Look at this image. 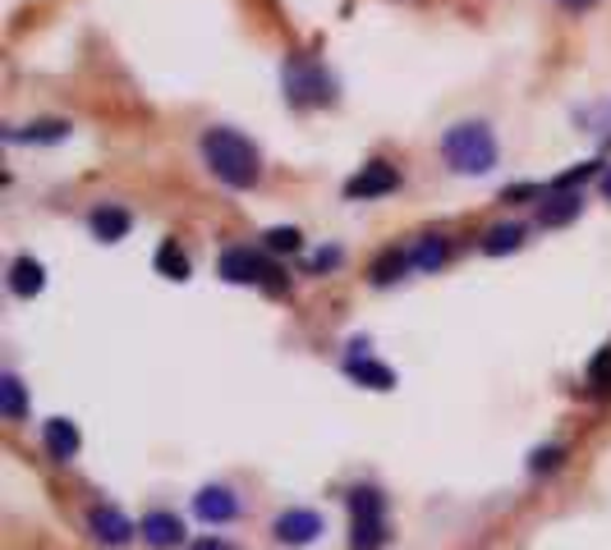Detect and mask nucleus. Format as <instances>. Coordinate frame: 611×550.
Wrapping results in <instances>:
<instances>
[{
  "mask_svg": "<svg viewBox=\"0 0 611 550\" xmlns=\"http://www.w3.org/2000/svg\"><path fill=\"white\" fill-rule=\"evenodd\" d=\"M202 161L212 166V175L221 183H231V189H253V183L263 179L258 147L244 134H235V128H208V134H202Z\"/></svg>",
  "mask_w": 611,
  "mask_h": 550,
  "instance_id": "f257e3e1",
  "label": "nucleus"
},
{
  "mask_svg": "<svg viewBox=\"0 0 611 550\" xmlns=\"http://www.w3.org/2000/svg\"><path fill=\"white\" fill-rule=\"evenodd\" d=\"M442 156H446V166H451L455 175H488V170L497 166V138H492L488 124L465 120V124L446 128Z\"/></svg>",
  "mask_w": 611,
  "mask_h": 550,
  "instance_id": "f03ea898",
  "label": "nucleus"
},
{
  "mask_svg": "<svg viewBox=\"0 0 611 550\" xmlns=\"http://www.w3.org/2000/svg\"><path fill=\"white\" fill-rule=\"evenodd\" d=\"M349 550H381L387 546V495L377 486H354L349 491Z\"/></svg>",
  "mask_w": 611,
  "mask_h": 550,
  "instance_id": "7ed1b4c3",
  "label": "nucleus"
},
{
  "mask_svg": "<svg viewBox=\"0 0 611 550\" xmlns=\"http://www.w3.org/2000/svg\"><path fill=\"white\" fill-rule=\"evenodd\" d=\"M400 189V170L387 166V161H368L359 175L345 179V198L349 202H368V198H387Z\"/></svg>",
  "mask_w": 611,
  "mask_h": 550,
  "instance_id": "20e7f679",
  "label": "nucleus"
},
{
  "mask_svg": "<svg viewBox=\"0 0 611 550\" xmlns=\"http://www.w3.org/2000/svg\"><path fill=\"white\" fill-rule=\"evenodd\" d=\"M322 532H326V523H322L318 509H286L271 523V537L281 546H313Z\"/></svg>",
  "mask_w": 611,
  "mask_h": 550,
  "instance_id": "39448f33",
  "label": "nucleus"
},
{
  "mask_svg": "<svg viewBox=\"0 0 611 550\" xmlns=\"http://www.w3.org/2000/svg\"><path fill=\"white\" fill-rule=\"evenodd\" d=\"M88 532H92L101 546H130L138 528H134V523L124 518L115 505H92V509H88Z\"/></svg>",
  "mask_w": 611,
  "mask_h": 550,
  "instance_id": "423d86ee",
  "label": "nucleus"
},
{
  "mask_svg": "<svg viewBox=\"0 0 611 550\" xmlns=\"http://www.w3.org/2000/svg\"><path fill=\"white\" fill-rule=\"evenodd\" d=\"M267 276H276L267 261L258 252H248V248H225L221 252V280H231V284H263Z\"/></svg>",
  "mask_w": 611,
  "mask_h": 550,
  "instance_id": "0eeeda50",
  "label": "nucleus"
},
{
  "mask_svg": "<svg viewBox=\"0 0 611 550\" xmlns=\"http://www.w3.org/2000/svg\"><path fill=\"white\" fill-rule=\"evenodd\" d=\"M286 92H290L295 106H313V101H326V78H322L318 65L295 60V65L286 69Z\"/></svg>",
  "mask_w": 611,
  "mask_h": 550,
  "instance_id": "6e6552de",
  "label": "nucleus"
},
{
  "mask_svg": "<svg viewBox=\"0 0 611 550\" xmlns=\"http://www.w3.org/2000/svg\"><path fill=\"white\" fill-rule=\"evenodd\" d=\"M138 537H143L152 550H170V546L185 541V523L175 518L170 509H152V514L138 518Z\"/></svg>",
  "mask_w": 611,
  "mask_h": 550,
  "instance_id": "1a4fd4ad",
  "label": "nucleus"
},
{
  "mask_svg": "<svg viewBox=\"0 0 611 550\" xmlns=\"http://www.w3.org/2000/svg\"><path fill=\"white\" fill-rule=\"evenodd\" d=\"M193 514H198L202 523H231V518L240 514V495H235L231 486H202V491L193 495Z\"/></svg>",
  "mask_w": 611,
  "mask_h": 550,
  "instance_id": "9d476101",
  "label": "nucleus"
},
{
  "mask_svg": "<svg viewBox=\"0 0 611 550\" xmlns=\"http://www.w3.org/2000/svg\"><path fill=\"white\" fill-rule=\"evenodd\" d=\"M42 445H46V454L51 459H60V463H69L74 454H79V427L69 423V417H51V423L42 427Z\"/></svg>",
  "mask_w": 611,
  "mask_h": 550,
  "instance_id": "9b49d317",
  "label": "nucleus"
},
{
  "mask_svg": "<svg viewBox=\"0 0 611 550\" xmlns=\"http://www.w3.org/2000/svg\"><path fill=\"white\" fill-rule=\"evenodd\" d=\"M446 257H451V244H446V234H419V244L410 248V261H414V271H423V276L442 271V267H446Z\"/></svg>",
  "mask_w": 611,
  "mask_h": 550,
  "instance_id": "f8f14e48",
  "label": "nucleus"
},
{
  "mask_svg": "<svg viewBox=\"0 0 611 550\" xmlns=\"http://www.w3.org/2000/svg\"><path fill=\"white\" fill-rule=\"evenodd\" d=\"M88 225H92V234L101 244H120L124 234H130V212H124V206H97V212L88 216Z\"/></svg>",
  "mask_w": 611,
  "mask_h": 550,
  "instance_id": "ddd939ff",
  "label": "nucleus"
},
{
  "mask_svg": "<svg viewBox=\"0 0 611 550\" xmlns=\"http://www.w3.org/2000/svg\"><path fill=\"white\" fill-rule=\"evenodd\" d=\"M42 284H46V271H42V261H37V257H19L14 267H10V290H14L19 299L42 294Z\"/></svg>",
  "mask_w": 611,
  "mask_h": 550,
  "instance_id": "4468645a",
  "label": "nucleus"
},
{
  "mask_svg": "<svg viewBox=\"0 0 611 550\" xmlns=\"http://www.w3.org/2000/svg\"><path fill=\"white\" fill-rule=\"evenodd\" d=\"M579 212H584V198H579V193H556V198H547V202L538 206V225H547V229L570 225Z\"/></svg>",
  "mask_w": 611,
  "mask_h": 550,
  "instance_id": "2eb2a0df",
  "label": "nucleus"
},
{
  "mask_svg": "<svg viewBox=\"0 0 611 550\" xmlns=\"http://www.w3.org/2000/svg\"><path fill=\"white\" fill-rule=\"evenodd\" d=\"M345 372L359 381V385H368V390H391V385H396V372H391V367H387V362H373V358H349Z\"/></svg>",
  "mask_w": 611,
  "mask_h": 550,
  "instance_id": "dca6fc26",
  "label": "nucleus"
},
{
  "mask_svg": "<svg viewBox=\"0 0 611 550\" xmlns=\"http://www.w3.org/2000/svg\"><path fill=\"white\" fill-rule=\"evenodd\" d=\"M5 138L10 143H60V138H69V124L65 120H37L29 128H10Z\"/></svg>",
  "mask_w": 611,
  "mask_h": 550,
  "instance_id": "f3484780",
  "label": "nucleus"
},
{
  "mask_svg": "<svg viewBox=\"0 0 611 550\" xmlns=\"http://www.w3.org/2000/svg\"><path fill=\"white\" fill-rule=\"evenodd\" d=\"M524 244V225L506 221V225H492L488 234H482V252L488 257H501V252H515Z\"/></svg>",
  "mask_w": 611,
  "mask_h": 550,
  "instance_id": "a211bd4d",
  "label": "nucleus"
},
{
  "mask_svg": "<svg viewBox=\"0 0 611 550\" xmlns=\"http://www.w3.org/2000/svg\"><path fill=\"white\" fill-rule=\"evenodd\" d=\"M0 413H5L10 423H19V417L29 413V390H23V381L14 372H5V381H0Z\"/></svg>",
  "mask_w": 611,
  "mask_h": 550,
  "instance_id": "6ab92c4d",
  "label": "nucleus"
},
{
  "mask_svg": "<svg viewBox=\"0 0 611 550\" xmlns=\"http://www.w3.org/2000/svg\"><path fill=\"white\" fill-rule=\"evenodd\" d=\"M404 267H414V261H410V252H404V248H387V252H381L377 261H373V284H391V280H400L404 276Z\"/></svg>",
  "mask_w": 611,
  "mask_h": 550,
  "instance_id": "aec40b11",
  "label": "nucleus"
},
{
  "mask_svg": "<svg viewBox=\"0 0 611 550\" xmlns=\"http://www.w3.org/2000/svg\"><path fill=\"white\" fill-rule=\"evenodd\" d=\"M157 271H162L166 280H189V257H185V248L175 244V239H166V244L157 248Z\"/></svg>",
  "mask_w": 611,
  "mask_h": 550,
  "instance_id": "412c9836",
  "label": "nucleus"
},
{
  "mask_svg": "<svg viewBox=\"0 0 611 550\" xmlns=\"http://www.w3.org/2000/svg\"><path fill=\"white\" fill-rule=\"evenodd\" d=\"M263 239H267L271 252H295V248H299V229H295V225H276V229L263 234Z\"/></svg>",
  "mask_w": 611,
  "mask_h": 550,
  "instance_id": "4be33fe9",
  "label": "nucleus"
},
{
  "mask_svg": "<svg viewBox=\"0 0 611 550\" xmlns=\"http://www.w3.org/2000/svg\"><path fill=\"white\" fill-rule=\"evenodd\" d=\"M562 459H566L562 445H547V450H533V454H529V468H533V473H552V468L562 463Z\"/></svg>",
  "mask_w": 611,
  "mask_h": 550,
  "instance_id": "5701e85b",
  "label": "nucleus"
},
{
  "mask_svg": "<svg viewBox=\"0 0 611 550\" xmlns=\"http://www.w3.org/2000/svg\"><path fill=\"white\" fill-rule=\"evenodd\" d=\"M593 175H598V161H584V166H575V170H566L562 179H556V183H552V189H556V193H570V189H575V183H584V179H593Z\"/></svg>",
  "mask_w": 611,
  "mask_h": 550,
  "instance_id": "b1692460",
  "label": "nucleus"
},
{
  "mask_svg": "<svg viewBox=\"0 0 611 550\" xmlns=\"http://www.w3.org/2000/svg\"><path fill=\"white\" fill-rule=\"evenodd\" d=\"M336 261H341V248H326V252H318V257H313V271H331Z\"/></svg>",
  "mask_w": 611,
  "mask_h": 550,
  "instance_id": "393cba45",
  "label": "nucleus"
},
{
  "mask_svg": "<svg viewBox=\"0 0 611 550\" xmlns=\"http://www.w3.org/2000/svg\"><path fill=\"white\" fill-rule=\"evenodd\" d=\"M189 550H231V546H225L221 537H202V541H193Z\"/></svg>",
  "mask_w": 611,
  "mask_h": 550,
  "instance_id": "a878e982",
  "label": "nucleus"
},
{
  "mask_svg": "<svg viewBox=\"0 0 611 550\" xmlns=\"http://www.w3.org/2000/svg\"><path fill=\"white\" fill-rule=\"evenodd\" d=\"M556 5H562V10H575V14H579V10H593L598 0H556Z\"/></svg>",
  "mask_w": 611,
  "mask_h": 550,
  "instance_id": "bb28decb",
  "label": "nucleus"
},
{
  "mask_svg": "<svg viewBox=\"0 0 611 550\" xmlns=\"http://www.w3.org/2000/svg\"><path fill=\"white\" fill-rule=\"evenodd\" d=\"M598 183H602V198H611V166L598 175Z\"/></svg>",
  "mask_w": 611,
  "mask_h": 550,
  "instance_id": "cd10ccee",
  "label": "nucleus"
}]
</instances>
